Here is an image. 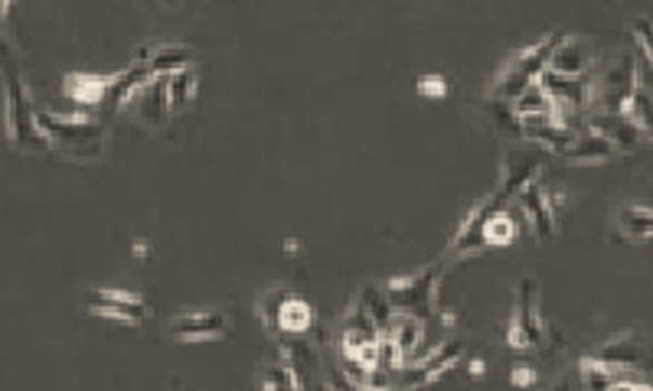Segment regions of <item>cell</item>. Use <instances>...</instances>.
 <instances>
[{"mask_svg":"<svg viewBox=\"0 0 653 391\" xmlns=\"http://www.w3.org/2000/svg\"><path fill=\"white\" fill-rule=\"evenodd\" d=\"M595 359L605 362L607 369H614V372H634L644 362V349L634 336H614L595 352Z\"/></svg>","mask_w":653,"mask_h":391,"instance_id":"ffe728a7","label":"cell"},{"mask_svg":"<svg viewBox=\"0 0 653 391\" xmlns=\"http://www.w3.org/2000/svg\"><path fill=\"white\" fill-rule=\"evenodd\" d=\"M131 111L140 125L147 128H160L170 118V95H167V79H150L147 86L138 88V95L131 98Z\"/></svg>","mask_w":653,"mask_h":391,"instance_id":"2e32d148","label":"cell"},{"mask_svg":"<svg viewBox=\"0 0 653 391\" xmlns=\"http://www.w3.org/2000/svg\"><path fill=\"white\" fill-rule=\"evenodd\" d=\"M588 130L605 134L607 140H611L617 150H634V147H641V144L647 140V137H644V130L637 128V125L627 118V111H624V115L595 111V115H588Z\"/></svg>","mask_w":653,"mask_h":391,"instance_id":"e0dca14e","label":"cell"},{"mask_svg":"<svg viewBox=\"0 0 653 391\" xmlns=\"http://www.w3.org/2000/svg\"><path fill=\"white\" fill-rule=\"evenodd\" d=\"M507 196L500 193V189H494V193H487L470 213L465 216V222L458 225V232L451 235V242H448V261H458L467 258V255H477V252H484L487 248V228H490V222L500 216L504 209H507Z\"/></svg>","mask_w":653,"mask_h":391,"instance_id":"52a82bcc","label":"cell"},{"mask_svg":"<svg viewBox=\"0 0 653 391\" xmlns=\"http://www.w3.org/2000/svg\"><path fill=\"white\" fill-rule=\"evenodd\" d=\"M382 340V330L376 326V320L367 313V306L357 304L347 310L343 323H340V349L347 359H357L360 352H367L370 346H376Z\"/></svg>","mask_w":653,"mask_h":391,"instance_id":"4fadbf2b","label":"cell"},{"mask_svg":"<svg viewBox=\"0 0 653 391\" xmlns=\"http://www.w3.org/2000/svg\"><path fill=\"white\" fill-rule=\"evenodd\" d=\"M631 37L637 40L641 52H647V59H651V66H653V20L651 17H634V20H631Z\"/></svg>","mask_w":653,"mask_h":391,"instance_id":"1f68e13d","label":"cell"},{"mask_svg":"<svg viewBox=\"0 0 653 391\" xmlns=\"http://www.w3.org/2000/svg\"><path fill=\"white\" fill-rule=\"evenodd\" d=\"M308 391H330V385H326V379L324 382H318V385H311V389Z\"/></svg>","mask_w":653,"mask_h":391,"instance_id":"8d00e7d4","label":"cell"},{"mask_svg":"<svg viewBox=\"0 0 653 391\" xmlns=\"http://www.w3.org/2000/svg\"><path fill=\"white\" fill-rule=\"evenodd\" d=\"M40 128L47 134L49 147L79 157V160H98L108 147V125L86 115H49L40 111Z\"/></svg>","mask_w":653,"mask_h":391,"instance_id":"7a4b0ae2","label":"cell"},{"mask_svg":"<svg viewBox=\"0 0 653 391\" xmlns=\"http://www.w3.org/2000/svg\"><path fill=\"white\" fill-rule=\"evenodd\" d=\"M154 76H150V69H147V59H144V52L135 56V62L128 66V69H121L118 76H111V86L105 91V101L98 105V121H111L125 105H131V98L138 95L140 86H147Z\"/></svg>","mask_w":653,"mask_h":391,"instance_id":"7c38bea8","label":"cell"},{"mask_svg":"<svg viewBox=\"0 0 653 391\" xmlns=\"http://www.w3.org/2000/svg\"><path fill=\"white\" fill-rule=\"evenodd\" d=\"M262 323L265 330L275 336V340H291V336H308V330L314 326V306L308 304L304 297H298L294 291L279 287V291H269L262 301Z\"/></svg>","mask_w":653,"mask_h":391,"instance_id":"5b68a950","label":"cell"},{"mask_svg":"<svg viewBox=\"0 0 653 391\" xmlns=\"http://www.w3.org/2000/svg\"><path fill=\"white\" fill-rule=\"evenodd\" d=\"M196 88H199V76H196V69H184V72H177V76H170V79H167L170 108H174V111H184L189 101H193Z\"/></svg>","mask_w":653,"mask_h":391,"instance_id":"83f0119b","label":"cell"},{"mask_svg":"<svg viewBox=\"0 0 653 391\" xmlns=\"http://www.w3.org/2000/svg\"><path fill=\"white\" fill-rule=\"evenodd\" d=\"M262 391H304L301 389V382L294 379V372L279 362V365H269L265 372H262Z\"/></svg>","mask_w":653,"mask_h":391,"instance_id":"f546056e","label":"cell"},{"mask_svg":"<svg viewBox=\"0 0 653 391\" xmlns=\"http://www.w3.org/2000/svg\"><path fill=\"white\" fill-rule=\"evenodd\" d=\"M578 379H582L585 391H611L617 389L621 382H634L631 372H614V369H607L605 362H598L595 355L578 362Z\"/></svg>","mask_w":653,"mask_h":391,"instance_id":"603a6c76","label":"cell"},{"mask_svg":"<svg viewBox=\"0 0 653 391\" xmlns=\"http://www.w3.org/2000/svg\"><path fill=\"white\" fill-rule=\"evenodd\" d=\"M326 385H330V391H363L347 372H337L333 365L326 369Z\"/></svg>","mask_w":653,"mask_h":391,"instance_id":"d6a6232c","label":"cell"},{"mask_svg":"<svg viewBox=\"0 0 653 391\" xmlns=\"http://www.w3.org/2000/svg\"><path fill=\"white\" fill-rule=\"evenodd\" d=\"M549 72L565 76V79H578V76H588V49L578 40H562L559 49L553 52L549 59Z\"/></svg>","mask_w":653,"mask_h":391,"instance_id":"44dd1931","label":"cell"},{"mask_svg":"<svg viewBox=\"0 0 653 391\" xmlns=\"http://www.w3.org/2000/svg\"><path fill=\"white\" fill-rule=\"evenodd\" d=\"M82 304L95 316H108L118 323H144L147 320V301L128 291H115V287H89L82 294Z\"/></svg>","mask_w":653,"mask_h":391,"instance_id":"8fae6325","label":"cell"},{"mask_svg":"<svg viewBox=\"0 0 653 391\" xmlns=\"http://www.w3.org/2000/svg\"><path fill=\"white\" fill-rule=\"evenodd\" d=\"M357 301L367 306V313L373 316L376 326H379L382 333H389V330L396 326V310H392V304H389V297H386L382 287H363Z\"/></svg>","mask_w":653,"mask_h":391,"instance_id":"484cf974","label":"cell"},{"mask_svg":"<svg viewBox=\"0 0 653 391\" xmlns=\"http://www.w3.org/2000/svg\"><path fill=\"white\" fill-rule=\"evenodd\" d=\"M389 333H392L396 346H399L402 359H406V365H409L412 352H416L421 340H425V323L416 320V316H396V326H392Z\"/></svg>","mask_w":653,"mask_h":391,"instance_id":"4316f807","label":"cell"},{"mask_svg":"<svg viewBox=\"0 0 653 391\" xmlns=\"http://www.w3.org/2000/svg\"><path fill=\"white\" fill-rule=\"evenodd\" d=\"M516 222L510 216V209H504L500 216L490 222V228H487V248H504V245H510L516 238Z\"/></svg>","mask_w":653,"mask_h":391,"instance_id":"4dcf8cb0","label":"cell"},{"mask_svg":"<svg viewBox=\"0 0 653 391\" xmlns=\"http://www.w3.org/2000/svg\"><path fill=\"white\" fill-rule=\"evenodd\" d=\"M510 108H514V115L519 118V125H523V121H533V118H556V111H559L556 101H553V95L539 86V82L526 88Z\"/></svg>","mask_w":653,"mask_h":391,"instance_id":"cb8c5ba5","label":"cell"},{"mask_svg":"<svg viewBox=\"0 0 653 391\" xmlns=\"http://www.w3.org/2000/svg\"><path fill=\"white\" fill-rule=\"evenodd\" d=\"M465 359V343L461 340H448L435 349L431 355H425L421 362L402 365V375L396 379V391H419L431 385L441 372H448L451 365H458Z\"/></svg>","mask_w":653,"mask_h":391,"instance_id":"30bf717a","label":"cell"},{"mask_svg":"<svg viewBox=\"0 0 653 391\" xmlns=\"http://www.w3.org/2000/svg\"><path fill=\"white\" fill-rule=\"evenodd\" d=\"M230 330L226 313L220 310H193V313H181L170 320L167 333L181 343H199V340H216Z\"/></svg>","mask_w":653,"mask_h":391,"instance_id":"5bb4252c","label":"cell"},{"mask_svg":"<svg viewBox=\"0 0 653 391\" xmlns=\"http://www.w3.org/2000/svg\"><path fill=\"white\" fill-rule=\"evenodd\" d=\"M553 391H585V389H582V379L575 382V375H565V379H559V382H556V389Z\"/></svg>","mask_w":653,"mask_h":391,"instance_id":"e575fe53","label":"cell"},{"mask_svg":"<svg viewBox=\"0 0 653 391\" xmlns=\"http://www.w3.org/2000/svg\"><path fill=\"white\" fill-rule=\"evenodd\" d=\"M637 88H641L637 56L617 52L605 66L602 79H595V108L607 111V115H624Z\"/></svg>","mask_w":653,"mask_h":391,"instance_id":"8992f818","label":"cell"},{"mask_svg":"<svg viewBox=\"0 0 653 391\" xmlns=\"http://www.w3.org/2000/svg\"><path fill=\"white\" fill-rule=\"evenodd\" d=\"M516 203L523 206V216L533 222V232H536L539 242H549V238L556 235V206H553V199L546 196V189H543L539 179L529 183V186L516 196Z\"/></svg>","mask_w":653,"mask_h":391,"instance_id":"9a60e30c","label":"cell"},{"mask_svg":"<svg viewBox=\"0 0 653 391\" xmlns=\"http://www.w3.org/2000/svg\"><path fill=\"white\" fill-rule=\"evenodd\" d=\"M507 340L514 349L543 346V340H546L543 316H539V281L536 277H523L516 284L514 316H510Z\"/></svg>","mask_w":653,"mask_h":391,"instance_id":"ba28073f","label":"cell"},{"mask_svg":"<svg viewBox=\"0 0 653 391\" xmlns=\"http://www.w3.org/2000/svg\"><path fill=\"white\" fill-rule=\"evenodd\" d=\"M3 95H7V134L23 150H49V140L40 128V111L33 108L30 88L20 79L10 56H3Z\"/></svg>","mask_w":653,"mask_h":391,"instance_id":"3957f363","label":"cell"},{"mask_svg":"<svg viewBox=\"0 0 653 391\" xmlns=\"http://www.w3.org/2000/svg\"><path fill=\"white\" fill-rule=\"evenodd\" d=\"M514 382L516 385H529V382H533V372H529V369H516Z\"/></svg>","mask_w":653,"mask_h":391,"instance_id":"d590c367","label":"cell"},{"mask_svg":"<svg viewBox=\"0 0 653 391\" xmlns=\"http://www.w3.org/2000/svg\"><path fill=\"white\" fill-rule=\"evenodd\" d=\"M568 164H605V160H614L617 157V147L607 140L605 134H598V130H582L575 140H572V147L562 154Z\"/></svg>","mask_w":653,"mask_h":391,"instance_id":"ac0fdd59","label":"cell"},{"mask_svg":"<svg viewBox=\"0 0 653 391\" xmlns=\"http://www.w3.org/2000/svg\"><path fill=\"white\" fill-rule=\"evenodd\" d=\"M111 86V76L101 79V76H89V72H69L66 76V98L79 101V105H89V108H98L105 101V91Z\"/></svg>","mask_w":653,"mask_h":391,"instance_id":"7402d4cb","label":"cell"},{"mask_svg":"<svg viewBox=\"0 0 653 391\" xmlns=\"http://www.w3.org/2000/svg\"><path fill=\"white\" fill-rule=\"evenodd\" d=\"M438 281H441V261H431L416 274L386 281L382 291L396 310V316H416L421 323H428L438 313Z\"/></svg>","mask_w":653,"mask_h":391,"instance_id":"277c9868","label":"cell"},{"mask_svg":"<svg viewBox=\"0 0 653 391\" xmlns=\"http://www.w3.org/2000/svg\"><path fill=\"white\" fill-rule=\"evenodd\" d=\"M565 40V33L556 30V33H546L539 37L533 46L519 49L514 59L500 69V76L494 79L490 86V101H500V105H514L516 98L526 91L529 86H536L543 79V72L549 69V59L553 52L559 49V43Z\"/></svg>","mask_w":653,"mask_h":391,"instance_id":"6da1fadb","label":"cell"},{"mask_svg":"<svg viewBox=\"0 0 653 391\" xmlns=\"http://www.w3.org/2000/svg\"><path fill=\"white\" fill-rule=\"evenodd\" d=\"M140 52L154 79H170L184 69H193V59H196L187 46H157V49H140Z\"/></svg>","mask_w":653,"mask_h":391,"instance_id":"d6986e66","label":"cell"},{"mask_svg":"<svg viewBox=\"0 0 653 391\" xmlns=\"http://www.w3.org/2000/svg\"><path fill=\"white\" fill-rule=\"evenodd\" d=\"M421 95H428V98H445L448 95V86H445V79L441 76H425L419 82Z\"/></svg>","mask_w":653,"mask_h":391,"instance_id":"836d02e7","label":"cell"},{"mask_svg":"<svg viewBox=\"0 0 653 391\" xmlns=\"http://www.w3.org/2000/svg\"><path fill=\"white\" fill-rule=\"evenodd\" d=\"M549 150L536 147V144H514L504 150V164H500V193L507 199H516L529 183H536L543 167H546Z\"/></svg>","mask_w":653,"mask_h":391,"instance_id":"9c48e42d","label":"cell"},{"mask_svg":"<svg viewBox=\"0 0 653 391\" xmlns=\"http://www.w3.org/2000/svg\"><path fill=\"white\" fill-rule=\"evenodd\" d=\"M631 385H634V382H621L617 389H611V391H631Z\"/></svg>","mask_w":653,"mask_h":391,"instance_id":"74e56055","label":"cell"},{"mask_svg":"<svg viewBox=\"0 0 653 391\" xmlns=\"http://www.w3.org/2000/svg\"><path fill=\"white\" fill-rule=\"evenodd\" d=\"M617 232L631 242H651L653 209L651 206H621L617 209Z\"/></svg>","mask_w":653,"mask_h":391,"instance_id":"d4e9b609","label":"cell"},{"mask_svg":"<svg viewBox=\"0 0 653 391\" xmlns=\"http://www.w3.org/2000/svg\"><path fill=\"white\" fill-rule=\"evenodd\" d=\"M627 118L644 130V137L653 140V88H647L641 82V88L634 91L631 105H627Z\"/></svg>","mask_w":653,"mask_h":391,"instance_id":"f1b7e54d","label":"cell"}]
</instances>
